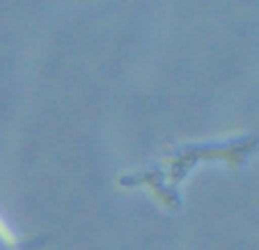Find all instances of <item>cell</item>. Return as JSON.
Instances as JSON below:
<instances>
[{"mask_svg": "<svg viewBox=\"0 0 259 250\" xmlns=\"http://www.w3.org/2000/svg\"><path fill=\"white\" fill-rule=\"evenodd\" d=\"M0 250H21L19 248V236L14 234L7 221L0 216Z\"/></svg>", "mask_w": 259, "mask_h": 250, "instance_id": "6da1fadb", "label": "cell"}]
</instances>
